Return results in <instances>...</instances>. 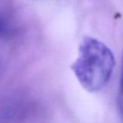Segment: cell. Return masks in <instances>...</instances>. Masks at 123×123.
I'll use <instances>...</instances> for the list:
<instances>
[{
    "label": "cell",
    "instance_id": "3957f363",
    "mask_svg": "<svg viewBox=\"0 0 123 123\" xmlns=\"http://www.w3.org/2000/svg\"><path fill=\"white\" fill-rule=\"evenodd\" d=\"M7 27H8V25H7L6 19L3 17L0 16V36L3 35L6 32Z\"/></svg>",
    "mask_w": 123,
    "mask_h": 123
},
{
    "label": "cell",
    "instance_id": "6da1fadb",
    "mask_svg": "<svg viewBox=\"0 0 123 123\" xmlns=\"http://www.w3.org/2000/svg\"><path fill=\"white\" fill-rule=\"evenodd\" d=\"M115 58L104 43L95 38L85 37L79 48V56L71 69L80 85L89 92L103 89L113 72Z\"/></svg>",
    "mask_w": 123,
    "mask_h": 123
},
{
    "label": "cell",
    "instance_id": "7a4b0ae2",
    "mask_svg": "<svg viewBox=\"0 0 123 123\" xmlns=\"http://www.w3.org/2000/svg\"><path fill=\"white\" fill-rule=\"evenodd\" d=\"M117 104L118 108L120 111L121 116L123 119V58H122V74H121L120 86L118 90V96H117Z\"/></svg>",
    "mask_w": 123,
    "mask_h": 123
}]
</instances>
